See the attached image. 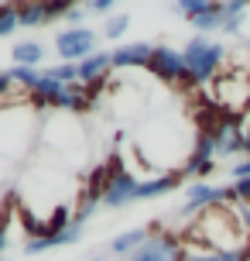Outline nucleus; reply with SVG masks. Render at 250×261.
<instances>
[{"label":"nucleus","mask_w":250,"mask_h":261,"mask_svg":"<svg viewBox=\"0 0 250 261\" xmlns=\"http://www.w3.org/2000/svg\"><path fill=\"white\" fill-rule=\"evenodd\" d=\"M182 179H185L182 172H161V175H151V179H144V182H141L137 199H158V196L171 193V189L182 182Z\"/></svg>","instance_id":"11"},{"label":"nucleus","mask_w":250,"mask_h":261,"mask_svg":"<svg viewBox=\"0 0 250 261\" xmlns=\"http://www.w3.org/2000/svg\"><path fill=\"white\" fill-rule=\"evenodd\" d=\"M233 182H237V179H250V158H243V162H237V165H233Z\"/></svg>","instance_id":"27"},{"label":"nucleus","mask_w":250,"mask_h":261,"mask_svg":"<svg viewBox=\"0 0 250 261\" xmlns=\"http://www.w3.org/2000/svg\"><path fill=\"white\" fill-rule=\"evenodd\" d=\"M147 72L161 83H178V86H192L189 83V72H185V59L178 48L171 45H154V55L147 62Z\"/></svg>","instance_id":"5"},{"label":"nucleus","mask_w":250,"mask_h":261,"mask_svg":"<svg viewBox=\"0 0 250 261\" xmlns=\"http://www.w3.org/2000/svg\"><path fill=\"white\" fill-rule=\"evenodd\" d=\"M185 72H189V83L192 86H206V83H216L220 72H223L226 62V45L206 38V35H196L192 41H185Z\"/></svg>","instance_id":"1"},{"label":"nucleus","mask_w":250,"mask_h":261,"mask_svg":"<svg viewBox=\"0 0 250 261\" xmlns=\"http://www.w3.org/2000/svg\"><path fill=\"white\" fill-rule=\"evenodd\" d=\"M113 69H147L151 55H154V45L151 41H131V45H120L113 48Z\"/></svg>","instance_id":"8"},{"label":"nucleus","mask_w":250,"mask_h":261,"mask_svg":"<svg viewBox=\"0 0 250 261\" xmlns=\"http://www.w3.org/2000/svg\"><path fill=\"white\" fill-rule=\"evenodd\" d=\"M131 28V14H110L103 21V35L110 41H117V38H123V31Z\"/></svg>","instance_id":"18"},{"label":"nucleus","mask_w":250,"mask_h":261,"mask_svg":"<svg viewBox=\"0 0 250 261\" xmlns=\"http://www.w3.org/2000/svg\"><path fill=\"white\" fill-rule=\"evenodd\" d=\"M223 21H226V4L209 0V7H206V11L192 21V28H196L199 35H206V38H209L212 31H223Z\"/></svg>","instance_id":"12"},{"label":"nucleus","mask_w":250,"mask_h":261,"mask_svg":"<svg viewBox=\"0 0 250 261\" xmlns=\"http://www.w3.org/2000/svg\"><path fill=\"white\" fill-rule=\"evenodd\" d=\"M17 28V4H0V38Z\"/></svg>","instance_id":"22"},{"label":"nucleus","mask_w":250,"mask_h":261,"mask_svg":"<svg viewBox=\"0 0 250 261\" xmlns=\"http://www.w3.org/2000/svg\"><path fill=\"white\" fill-rule=\"evenodd\" d=\"M89 14H110L113 11V0H89V4H82Z\"/></svg>","instance_id":"25"},{"label":"nucleus","mask_w":250,"mask_h":261,"mask_svg":"<svg viewBox=\"0 0 250 261\" xmlns=\"http://www.w3.org/2000/svg\"><path fill=\"white\" fill-rule=\"evenodd\" d=\"M243 155H250V120H247V127H243Z\"/></svg>","instance_id":"30"},{"label":"nucleus","mask_w":250,"mask_h":261,"mask_svg":"<svg viewBox=\"0 0 250 261\" xmlns=\"http://www.w3.org/2000/svg\"><path fill=\"white\" fill-rule=\"evenodd\" d=\"M17 24L21 28H35V24H45V4H17Z\"/></svg>","instance_id":"16"},{"label":"nucleus","mask_w":250,"mask_h":261,"mask_svg":"<svg viewBox=\"0 0 250 261\" xmlns=\"http://www.w3.org/2000/svg\"><path fill=\"white\" fill-rule=\"evenodd\" d=\"M41 59H45V48H41L38 41H21V45H14V62L17 65H31V69H35Z\"/></svg>","instance_id":"15"},{"label":"nucleus","mask_w":250,"mask_h":261,"mask_svg":"<svg viewBox=\"0 0 250 261\" xmlns=\"http://www.w3.org/2000/svg\"><path fill=\"white\" fill-rule=\"evenodd\" d=\"M243 14H247V0H226V21H223L226 35L243 31Z\"/></svg>","instance_id":"14"},{"label":"nucleus","mask_w":250,"mask_h":261,"mask_svg":"<svg viewBox=\"0 0 250 261\" xmlns=\"http://www.w3.org/2000/svg\"><path fill=\"white\" fill-rule=\"evenodd\" d=\"M243 127H247V117L233 107H223L220 120L209 130L216 141V155H240L243 151Z\"/></svg>","instance_id":"2"},{"label":"nucleus","mask_w":250,"mask_h":261,"mask_svg":"<svg viewBox=\"0 0 250 261\" xmlns=\"http://www.w3.org/2000/svg\"><path fill=\"white\" fill-rule=\"evenodd\" d=\"M45 76H52L55 83H62V86H76V83H79V69H76L72 62H62V65L45 69Z\"/></svg>","instance_id":"19"},{"label":"nucleus","mask_w":250,"mask_h":261,"mask_svg":"<svg viewBox=\"0 0 250 261\" xmlns=\"http://www.w3.org/2000/svg\"><path fill=\"white\" fill-rule=\"evenodd\" d=\"M127 261H189V248L178 234H154L144 241Z\"/></svg>","instance_id":"4"},{"label":"nucleus","mask_w":250,"mask_h":261,"mask_svg":"<svg viewBox=\"0 0 250 261\" xmlns=\"http://www.w3.org/2000/svg\"><path fill=\"white\" fill-rule=\"evenodd\" d=\"M11 86H14V79H11V69H4V72H0V100H4V96L11 93Z\"/></svg>","instance_id":"28"},{"label":"nucleus","mask_w":250,"mask_h":261,"mask_svg":"<svg viewBox=\"0 0 250 261\" xmlns=\"http://www.w3.org/2000/svg\"><path fill=\"white\" fill-rule=\"evenodd\" d=\"M11 79H14V86H24V90L31 93V90H35V83L41 79V72H38V69H31V65H14Z\"/></svg>","instance_id":"20"},{"label":"nucleus","mask_w":250,"mask_h":261,"mask_svg":"<svg viewBox=\"0 0 250 261\" xmlns=\"http://www.w3.org/2000/svg\"><path fill=\"white\" fill-rule=\"evenodd\" d=\"M233 217H237V223H240V230L250 237V203H233Z\"/></svg>","instance_id":"24"},{"label":"nucleus","mask_w":250,"mask_h":261,"mask_svg":"<svg viewBox=\"0 0 250 261\" xmlns=\"http://www.w3.org/2000/svg\"><path fill=\"white\" fill-rule=\"evenodd\" d=\"M82 17H86V7H82V4H76V7H72V11H69V24L72 28H82Z\"/></svg>","instance_id":"26"},{"label":"nucleus","mask_w":250,"mask_h":261,"mask_svg":"<svg viewBox=\"0 0 250 261\" xmlns=\"http://www.w3.org/2000/svg\"><path fill=\"white\" fill-rule=\"evenodd\" d=\"M69 11H72V4H69V0H48V4H45V21L69 17Z\"/></svg>","instance_id":"23"},{"label":"nucleus","mask_w":250,"mask_h":261,"mask_svg":"<svg viewBox=\"0 0 250 261\" xmlns=\"http://www.w3.org/2000/svg\"><path fill=\"white\" fill-rule=\"evenodd\" d=\"M76 69H79V83H82V86L100 83V79L110 76V69H113V55H110V52H92L89 59H82Z\"/></svg>","instance_id":"10"},{"label":"nucleus","mask_w":250,"mask_h":261,"mask_svg":"<svg viewBox=\"0 0 250 261\" xmlns=\"http://www.w3.org/2000/svg\"><path fill=\"white\" fill-rule=\"evenodd\" d=\"M223 203H237L230 186H212V182H189L185 189V206L182 217H202L206 210H216Z\"/></svg>","instance_id":"3"},{"label":"nucleus","mask_w":250,"mask_h":261,"mask_svg":"<svg viewBox=\"0 0 250 261\" xmlns=\"http://www.w3.org/2000/svg\"><path fill=\"white\" fill-rule=\"evenodd\" d=\"M144 241H147V230H123V234H117L113 241H110V251L131 258L137 248H144Z\"/></svg>","instance_id":"13"},{"label":"nucleus","mask_w":250,"mask_h":261,"mask_svg":"<svg viewBox=\"0 0 250 261\" xmlns=\"http://www.w3.org/2000/svg\"><path fill=\"white\" fill-rule=\"evenodd\" d=\"M7 248V210L0 213V251Z\"/></svg>","instance_id":"29"},{"label":"nucleus","mask_w":250,"mask_h":261,"mask_svg":"<svg viewBox=\"0 0 250 261\" xmlns=\"http://www.w3.org/2000/svg\"><path fill=\"white\" fill-rule=\"evenodd\" d=\"M55 48H58V55H62L66 62L79 65L82 59H89V55L96 52V35H92L89 28H69V31H62V35L55 38Z\"/></svg>","instance_id":"6"},{"label":"nucleus","mask_w":250,"mask_h":261,"mask_svg":"<svg viewBox=\"0 0 250 261\" xmlns=\"http://www.w3.org/2000/svg\"><path fill=\"white\" fill-rule=\"evenodd\" d=\"M189 261H247V254L240 244V251H189Z\"/></svg>","instance_id":"17"},{"label":"nucleus","mask_w":250,"mask_h":261,"mask_svg":"<svg viewBox=\"0 0 250 261\" xmlns=\"http://www.w3.org/2000/svg\"><path fill=\"white\" fill-rule=\"evenodd\" d=\"M79 237H82V223H69L66 230H55V234H45V237H38V241H27L24 254H41V251L62 248V244H76Z\"/></svg>","instance_id":"9"},{"label":"nucleus","mask_w":250,"mask_h":261,"mask_svg":"<svg viewBox=\"0 0 250 261\" xmlns=\"http://www.w3.org/2000/svg\"><path fill=\"white\" fill-rule=\"evenodd\" d=\"M206 7H209V0H178V4H175V11L182 14L185 21H196Z\"/></svg>","instance_id":"21"},{"label":"nucleus","mask_w":250,"mask_h":261,"mask_svg":"<svg viewBox=\"0 0 250 261\" xmlns=\"http://www.w3.org/2000/svg\"><path fill=\"white\" fill-rule=\"evenodd\" d=\"M137 189H141V179L134 175V172H117V179L110 182V189L103 193V206H127V203H134L137 199Z\"/></svg>","instance_id":"7"}]
</instances>
